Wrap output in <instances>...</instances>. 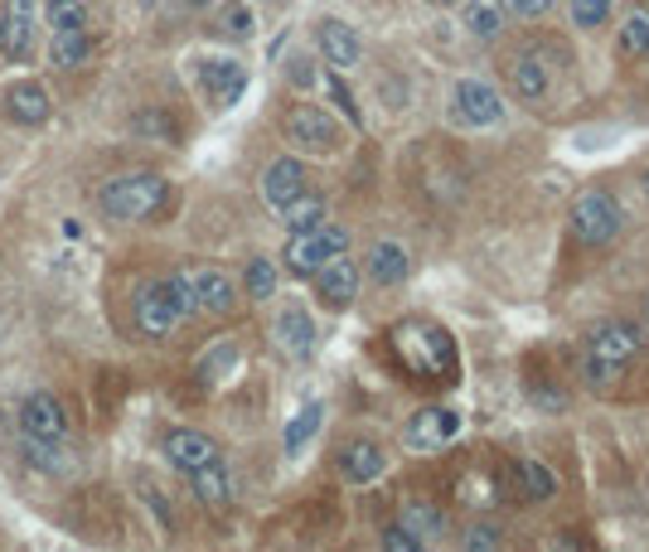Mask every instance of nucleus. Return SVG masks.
I'll return each instance as SVG.
<instances>
[{
  "instance_id": "9",
  "label": "nucleus",
  "mask_w": 649,
  "mask_h": 552,
  "mask_svg": "<svg viewBox=\"0 0 649 552\" xmlns=\"http://www.w3.org/2000/svg\"><path fill=\"white\" fill-rule=\"evenodd\" d=\"M199 88L214 98V107H233L247 88V68L238 59H199Z\"/></svg>"
},
{
  "instance_id": "17",
  "label": "nucleus",
  "mask_w": 649,
  "mask_h": 552,
  "mask_svg": "<svg viewBox=\"0 0 649 552\" xmlns=\"http://www.w3.org/2000/svg\"><path fill=\"white\" fill-rule=\"evenodd\" d=\"M316 39H320V54H324V64H330L334 73H349V68H359L364 44H359V35H354V25H344V20H320Z\"/></svg>"
},
{
  "instance_id": "26",
  "label": "nucleus",
  "mask_w": 649,
  "mask_h": 552,
  "mask_svg": "<svg viewBox=\"0 0 649 552\" xmlns=\"http://www.w3.org/2000/svg\"><path fill=\"white\" fill-rule=\"evenodd\" d=\"M403 528L427 548L432 538L446 534V509H442V504H407V509H403Z\"/></svg>"
},
{
  "instance_id": "33",
  "label": "nucleus",
  "mask_w": 649,
  "mask_h": 552,
  "mask_svg": "<svg viewBox=\"0 0 649 552\" xmlns=\"http://www.w3.org/2000/svg\"><path fill=\"white\" fill-rule=\"evenodd\" d=\"M519 475H523V489H529V499H552V495H558V475H552L548 465L523 461Z\"/></svg>"
},
{
  "instance_id": "2",
  "label": "nucleus",
  "mask_w": 649,
  "mask_h": 552,
  "mask_svg": "<svg viewBox=\"0 0 649 552\" xmlns=\"http://www.w3.org/2000/svg\"><path fill=\"white\" fill-rule=\"evenodd\" d=\"M640 354V330L625 325V320H601V325L586 335V359H582V378L591 388H611L625 369Z\"/></svg>"
},
{
  "instance_id": "30",
  "label": "nucleus",
  "mask_w": 649,
  "mask_h": 552,
  "mask_svg": "<svg viewBox=\"0 0 649 552\" xmlns=\"http://www.w3.org/2000/svg\"><path fill=\"white\" fill-rule=\"evenodd\" d=\"M238 359H243V354H238L233 339H218V345L208 349L204 359H199V378H204V383H218L224 373H233V369H238Z\"/></svg>"
},
{
  "instance_id": "3",
  "label": "nucleus",
  "mask_w": 649,
  "mask_h": 552,
  "mask_svg": "<svg viewBox=\"0 0 649 552\" xmlns=\"http://www.w3.org/2000/svg\"><path fill=\"white\" fill-rule=\"evenodd\" d=\"M393 349H397V359L412 373H422V378H436V373L456 369L451 335H446L442 325H427V320H403V325L393 330Z\"/></svg>"
},
{
  "instance_id": "7",
  "label": "nucleus",
  "mask_w": 649,
  "mask_h": 552,
  "mask_svg": "<svg viewBox=\"0 0 649 552\" xmlns=\"http://www.w3.org/2000/svg\"><path fill=\"white\" fill-rule=\"evenodd\" d=\"M287 141L296 145V151L324 155V151H334V141H340V131H334V121H330V112H324V107H310V102H296V107L287 112Z\"/></svg>"
},
{
  "instance_id": "12",
  "label": "nucleus",
  "mask_w": 649,
  "mask_h": 552,
  "mask_svg": "<svg viewBox=\"0 0 649 552\" xmlns=\"http://www.w3.org/2000/svg\"><path fill=\"white\" fill-rule=\"evenodd\" d=\"M20 432L39 436V441H64L68 412L59 408V398H49V393H29V398L20 402Z\"/></svg>"
},
{
  "instance_id": "23",
  "label": "nucleus",
  "mask_w": 649,
  "mask_h": 552,
  "mask_svg": "<svg viewBox=\"0 0 649 552\" xmlns=\"http://www.w3.org/2000/svg\"><path fill=\"white\" fill-rule=\"evenodd\" d=\"M509 88L519 92L523 102H538L548 92V68H543L538 54H514L509 59Z\"/></svg>"
},
{
  "instance_id": "43",
  "label": "nucleus",
  "mask_w": 649,
  "mask_h": 552,
  "mask_svg": "<svg viewBox=\"0 0 649 552\" xmlns=\"http://www.w3.org/2000/svg\"><path fill=\"white\" fill-rule=\"evenodd\" d=\"M190 5H194V10H208V5H218V0H190Z\"/></svg>"
},
{
  "instance_id": "14",
  "label": "nucleus",
  "mask_w": 649,
  "mask_h": 552,
  "mask_svg": "<svg viewBox=\"0 0 649 552\" xmlns=\"http://www.w3.org/2000/svg\"><path fill=\"white\" fill-rule=\"evenodd\" d=\"M184 277H190V291H194V310H204V316H228L238 306L233 277L218 272V267H194Z\"/></svg>"
},
{
  "instance_id": "1",
  "label": "nucleus",
  "mask_w": 649,
  "mask_h": 552,
  "mask_svg": "<svg viewBox=\"0 0 649 552\" xmlns=\"http://www.w3.org/2000/svg\"><path fill=\"white\" fill-rule=\"evenodd\" d=\"M131 310H136V330H141V335H151V339L175 335V325H180L184 316H194L190 277L175 272V277H165V281H145V286L136 291Z\"/></svg>"
},
{
  "instance_id": "10",
  "label": "nucleus",
  "mask_w": 649,
  "mask_h": 552,
  "mask_svg": "<svg viewBox=\"0 0 649 552\" xmlns=\"http://www.w3.org/2000/svg\"><path fill=\"white\" fill-rule=\"evenodd\" d=\"M456 432H460V412L456 408H422L412 422H407L403 441L412 446V451H442Z\"/></svg>"
},
{
  "instance_id": "47",
  "label": "nucleus",
  "mask_w": 649,
  "mask_h": 552,
  "mask_svg": "<svg viewBox=\"0 0 649 552\" xmlns=\"http://www.w3.org/2000/svg\"><path fill=\"white\" fill-rule=\"evenodd\" d=\"M640 184H645V194H649V170H645V180H640Z\"/></svg>"
},
{
  "instance_id": "39",
  "label": "nucleus",
  "mask_w": 649,
  "mask_h": 552,
  "mask_svg": "<svg viewBox=\"0 0 649 552\" xmlns=\"http://www.w3.org/2000/svg\"><path fill=\"white\" fill-rule=\"evenodd\" d=\"M218 25H224V35H233V39H247V35H253V10H247V5H228V10H224V20H218Z\"/></svg>"
},
{
  "instance_id": "28",
  "label": "nucleus",
  "mask_w": 649,
  "mask_h": 552,
  "mask_svg": "<svg viewBox=\"0 0 649 552\" xmlns=\"http://www.w3.org/2000/svg\"><path fill=\"white\" fill-rule=\"evenodd\" d=\"M281 223H287L291 233H306V228L324 223V200L320 194H301V200H291L287 208H281Z\"/></svg>"
},
{
  "instance_id": "31",
  "label": "nucleus",
  "mask_w": 649,
  "mask_h": 552,
  "mask_svg": "<svg viewBox=\"0 0 649 552\" xmlns=\"http://www.w3.org/2000/svg\"><path fill=\"white\" fill-rule=\"evenodd\" d=\"M247 296L253 300L277 296V267H271V257H253V262H247Z\"/></svg>"
},
{
  "instance_id": "38",
  "label": "nucleus",
  "mask_w": 649,
  "mask_h": 552,
  "mask_svg": "<svg viewBox=\"0 0 649 552\" xmlns=\"http://www.w3.org/2000/svg\"><path fill=\"white\" fill-rule=\"evenodd\" d=\"M548 10H552V0H499V15L519 20V25H523V20H543Z\"/></svg>"
},
{
  "instance_id": "8",
  "label": "nucleus",
  "mask_w": 649,
  "mask_h": 552,
  "mask_svg": "<svg viewBox=\"0 0 649 552\" xmlns=\"http://www.w3.org/2000/svg\"><path fill=\"white\" fill-rule=\"evenodd\" d=\"M456 112L466 127H499V121H505V98H499L495 82H485V78H460Z\"/></svg>"
},
{
  "instance_id": "45",
  "label": "nucleus",
  "mask_w": 649,
  "mask_h": 552,
  "mask_svg": "<svg viewBox=\"0 0 649 552\" xmlns=\"http://www.w3.org/2000/svg\"><path fill=\"white\" fill-rule=\"evenodd\" d=\"M432 5H442V10H446V5H460V0H432Z\"/></svg>"
},
{
  "instance_id": "15",
  "label": "nucleus",
  "mask_w": 649,
  "mask_h": 552,
  "mask_svg": "<svg viewBox=\"0 0 649 552\" xmlns=\"http://www.w3.org/2000/svg\"><path fill=\"white\" fill-rule=\"evenodd\" d=\"M306 194V165L296 161V155H281V161L267 165V175H262V200H267L271 208H287L291 200H301Z\"/></svg>"
},
{
  "instance_id": "22",
  "label": "nucleus",
  "mask_w": 649,
  "mask_h": 552,
  "mask_svg": "<svg viewBox=\"0 0 649 552\" xmlns=\"http://www.w3.org/2000/svg\"><path fill=\"white\" fill-rule=\"evenodd\" d=\"M364 267H369V277L379 281V286H403L407 281V247L403 243H373L369 257H364Z\"/></svg>"
},
{
  "instance_id": "42",
  "label": "nucleus",
  "mask_w": 649,
  "mask_h": 552,
  "mask_svg": "<svg viewBox=\"0 0 649 552\" xmlns=\"http://www.w3.org/2000/svg\"><path fill=\"white\" fill-rule=\"evenodd\" d=\"M291 82H296V88H310V82H316V68H306V59H291Z\"/></svg>"
},
{
  "instance_id": "41",
  "label": "nucleus",
  "mask_w": 649,
  "mask_h": 552,
  "mask_svg": "<svg viewBox=\"0 0 649 552\" xmlns=\"http://www.w3.org/2000/svg\"><path fill=\"white\" fill-rule=\"evenodd\" d=\"M383 548H389V552H417L422 543H417V538L407 534L403 524H397V528H389V534H383Z\"/></svg>"
},
{
  "instance_id": "6",
  "label": "nucleus",
  "mask_w": 649,
  "mask_h": 552,
  "mask_svg": "<svg viewBox=\"0 0 649 552\" xmlns=\"http://www.w3.org/2000/svg\"><path fill=\"white\" fill-rule=\"evenodd\" d=\"M340 253H349V228H340V223H316V228H306V233H291V243H287V272H296V277H316L330 257H340Z\"/></svg>"
},
{
  "instance_id": "24",
  "label": "nucleus",
  "mask_w": 649,
  "mask_h": 552,
  "mask_svg": "<svg viewBox=\"0 0 649 552\" xmlns=\"http://www.w3.org/2000/svg\"><path fill=\"white\" fill-rule=\"evenodd\" d=\"M460 25H466L470 39H480V44H495L499 29H505V15H499V5H480V0H460Z\"/></svg>"
},
{
  "instance_id": "35",
  "label": "nucleus",
  "mask_w": 649,
  "mask_h": 552,
  "mask_svg": "<svg viewBox=\"0 0 649 552\" xmlns=\"http://www.w3.org/2000/svg\"><path fill=\"white\" fill-rule=\"evenodd\" d=\"M572 25L577 29H596V25H606L611 20V10H615V0H572Z\"/></svg>"
},
{
  "instance_id": "40",
  "label": "nucleus",
  "mask_w": 649,
  "mask_h": 552,
  "mask_svg": "<svg viewBox=\"0 0 649 552\" xmlns=\"http://www.w3.org/2000/svg\"><path fill=\"white\" fill-rule=\"evenodd\" d=\"M460 548H466V552H495V548H499V534H495L489 524H475V528H466Z\"/></svg>"
},
{
  "instance_id": "34",
  "label": "nucleus",
  "mask_w": 649,
  "mask_h": 552,
  "mask_svg": "<svg viewBox=\"0 0 649 552\" xmlns=\"http://www.w3.org/2000/svg\"><path fill=\"white\" fill-rule=\"evenodd\" d=\"M44 15H49V25L54 29H82L88 25V5H82V0H49Z\"/></svg>"
},
{
  "instance_id": "29",
  "label": "nucleus",
  "mask_w": 649,
  "mask_h": 552,
  "mask_svg": "<svg viewBox=\"0 0 649 552\" xmlns=\"http://www.w3.org/2000/svg\"><path fill=\"white\" fill-rule=\"evenodd\" d=\"M320 416H324V408H320V402H306V408H301V412L287 422V436H281V441H287V451H291V455H296L301 446H306L310 436L320 432Z\"/></svg>"
},
{
  "instance_id": "11",
  "label": "nucleus",
  "mask_w": 649,
  "mask_h": 552,
  "mask_svg": "<svg viewBox=\"0 0 649 552\" xmlns=\"http://www.w3.org/2000/svg\"><path fill=\"white\" fill-rule=\"evenodd\" d=\"M35 25H39L35 0H5V15H0V54L25 59L29 49H35Z\"/></svg>"
},
{
  "instance_id": "36",
  "label": "nucleus",
  "mask_w": 649,
  "mask_h": 552,
  "mask_svg": "<svg viewBox=\"0 0 649 552\" xmlns=\"http://www.w3.org/2000/svg\"><path fill=\"white\" fill-rule=\"evenodd\" d=\"M324 92H330V98H334V107H340L344 117H349V127H359V131H364V112L354 107V92L340 82V73H324Z\"/></svg>"
},
{
  "instance_id": "21",
  "label": "nucleus",
  "mask_w": 649,
  "mask_h": 552,
  "mask_svg": "<svg viewBox=\"0 0 649 552\" xmlns=\"http://www.w3.org/2000/svg\"><path fill=\"white\" fill-rule=\"evenodd\" d=\"M190 485H194V495L204 499L208 509H228V504H233V495H238V485H233V475H228L224 461L199 465V471L190 475Z\"/></svg>"
},
{
  "instance_id": "4",
  "label": "nucleus",
  "mask_w": 649,
  "mask_h": 552,
  "mask_svg": "<svg viewBox=\"0 0 649 552\" xmlns=\"http://www.w3.org/2000/svg\"><path fill=\"white\" fill-rule=\"evenodd\" d=\"M161 204H165V180L151 170L107 180L98 194V208L112 218V223H141V218H151Z\"/></svg>"
},
{
  "instance_id": "37",
  "label": "nucleus",
  "mask_w": 649,
  "mask_h": 552,
  "mask_svg": "<svg viewBox=\"0 0 649 552\" xmlns=\"http://www.w3.org/2000/svg\"><path fill=\"white\" fill-rule=\"evenodd\" d=\"M136 131H141V137H161V141H180V127H175L165 112H141V117H136Z\"/></svg>"
},
{
  "instance_id": "44",
  "label": "nucleus",
  "mask_w": 649,
  "mask_h": 552,
  "mask_svg": "<svg viewBox=\"0 0 649 552\" xmlns=\"http://www.w3.org/2000/svg\"><path fill=\"white\" fill-rule=\"evenodd\" d=\"M640 335H649V296H645V330H640Z\"/></svg>"
},
{
  "instance_id": "19",
  "label": "nucleus",
  "mask_w": 649,
  "mask_h": 552,
  "mask_svg": "<svg viewBox=\"0 0 649 552\" xmlns=\"http://www.w3.org/2000/svg\"><path fill=\"white\" fill-rule=\"evenodd\" d=\"M277 345L291 354V359H310L316 354V320H310V310L301 306H287L277 316Z\"/></svg>"
},
{
  "instance_id": "27",
  "label": "nucleus",
  "mask_w": 649,
  "mask_h": 552,
  "mask_svg": "<svg viewBox=\"0 0 649 552\" xmlns=\"http://www.w3.org/2000/svg\"><path fill=\"white\" fill-rule=\"evenodd\" d=\"M615 54L621 59H645L649 54V10H635V15L621 25V35H615Z\"/></svg>"
},
{
  "instance_id": "13",
  "label": "nucleus",
  "mask_w": 649,
  "mask_h": 552,
  "mask_svg": "<svg viewBox=\"0 0 649 552\" xmlns=\"http://www.w3.org/2000/svg\"><path fill=\"white\" fill-rule=\"evenodd\" d=\"M316 291L330 310H349L354 296H359V267H354V257H344V253L330 257L316 272Z\"/></svg>"
},
{
  "instance_id": "32",
  "label": "nucleus",
  "mask_w": 649,
  "mask_h": 552,
  "mask_svg": "<svg viewBox=\"0 0 649 552\" xmlns=\"http://www.w3.org/2000/svg\"><path fill=\"white\" fill-rule=\"evenodd\" d=\"M59 451H64L59 441H39V436H25V455H29V465H39V471L64 475V471H68V461H64Z\"/></svg>"
},
{
  "instance_id": "46",
  "label": "nucleus",
  "mask_w": 649,
  "mask_h": 552,
  "mask_svg": "<svg viewBox=\"0 0 649 552\" xmlns=\"http://www.w3.org/2000/svg\"><path fill=\"white\" fill-rule=\"evenodd\" d=\"M141 5H145V10H151V5H161V0H141Z\"/></svg>"
},
{
  "instance_id": "16",
  "label": "nucleus",
  "mask_w": 649,
  "mask_h": 552,
  "mask_svg": "<svg viewBox=\"0 0 649 552\" xmlns=\"http://www.w3.org/2000/svg\"><path fill=\"white\" fill-rule=\"evenodd\" d=\"M165 461H170L180 475H194L199 465L218 461V446L208 441L204 432H194V426H175V432L165 436Z\"/></svg>"
},
{
  "instance_id": "18",
  "label": "nucleus",
  "mask_w": 649,
  "mask_h": 552,
  "mask_svg": "<svg viewBox=\"0 0 649 552\" xmlns=\"http://www.w3.org/2000/svg\"><path fill=\"white\" fill-rule=\"evenodd\" d=\"M383 471H389V455L373 441H349L340 451V475L349 485H373V480H383Z\"/></svg>"
},
{
  "instance_id": "20",
  "label": "nucleus",
  "mask_w": 649,
  "mask_h": 552,
  "mask_svg": "<svg viewBox=\"0 0 649 552\" xmlns=\"http://www.w3.org/2000/svg\"><path fill=\"white\" fill-rule=\"evenodd\" d=\"M5 112L20 121V127H39V121H49V92L39 88L35 78L15 82V88L5 92Z\"/></svg>"
},
{
  "instance_id": "5",
  "label": "nucleus",
  "mask_w": 649,
  "mask_h": 552,
  "mask_svg": "<svg viewBox=\"0 0 649 552\" xmlns=\"http://www.w3.org/2000/svg\"><path fill=\"white\" fill-rule=\"evenodd\" d=\"M621 223H625V214H621V204H615L611 190H582L568 208L572 238L586 247H606L615 233H621Z\"/></svg>"
},
{
  "instance_id": "25",
  "label": "nucleus",
  "mask_w": 649,
  "mask_h": 552,
  "mask_svg": "<svg viewBox=\"0 0 649 552\" xmlns=\"http://www.w3.org/2000/svg\"><path fill=\"white\" fill-rule=\"evenodd\" d=\"M54 68H82L92 59V39L88 29H54V44H49Z\"/></svg>"
}]
</instances>
